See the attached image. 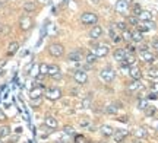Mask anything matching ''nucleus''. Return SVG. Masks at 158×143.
Returning a JSON list of instances; mask_svg holds the SVG:
<instances>
[{
  "instance_id": "f257e3e1",
  "label": "nucleus",
  "mask_w": 158,
  "mask_h": 143,
  "mask_svg": "<svg viewBox=\"0 0 158 143\" xmlns=\"http://www.w3.org/2000/svg\"><path fill=\"white\" fill-rule=\"evenodd\" d=\"M62 97H63L62 91H60L59 88H56V86L48 88V89L45 91V98H47V99H50V101H59Z\"/></svg>"
},
{
  "instance_id": "f03ea898",
  "label": "nucleus",
  "mask_w": 158,
  "mask_h": 143,
  "mask_svg": "<svg viewBox=\"0 0 158 143\" xmlns=\"http://www.w3.org/2000/svg\"><path fill=\"white\" fill-rule=\"evenodd\" d=\"M81 22L84 25H95L98 22V16L95 13H92V12H85L81 16Z\"/></svg>"
},
{
  "instance_id": "7ed1b4c3",
  "label": "nucleus",
  "mask_w": 158,
  "mask_h": 143,
  "mask_svg": "<svg viewBox=\"0 0 158 143\" xmlns=\"http://www.w3.org/2000/svg\"><path fill=\"white\" fill-rule=\"evenodd\" d=\"M100 77H101L106 83H110V82H113L114 77H116V72H114L111 67H106V69H102L100 72Z\"/></svg>"
},
{
  "instance_id": "20e7f679",
  "label": "nucleus",
  "mask_w": 158,
  "mask_h": 143,
  "mask_svg": "<svg viewBox=\"0 0 158 143\" xmlns=\"http://www.w3.org/2000/svg\"><path fill=\"white\" fill-rule=\"evenodd\" d=\"M48 51H50V54L53 56V57H62L63 54H64V47L62 46V44H51L50 47H48Z\"/></svg>"
},
{
  "instance_id": "39448f33",
  "label": "nucleus",
  "mask_w": 158,
  "mask_h": 143,
  "mask_svg": "<svg viewBox=\"0 0 158 143\" xmlns=\"http://www.w3.org/2000/svg\"><path fill=\"white\" fill-rule=\"evenodd\" d=\"M91 53H94L97 57H106L108 53H110V48H108L107 46H102V44H97V46L92 48Z\"/></svg>"
},
{
  "instance_id": "423d86ee",
  "label": "nucleus",
  "mask_w": 158,
  "mask_h": 143,
  "mask_svg": "<svg viewBox=\"0 0 158 143\" xmlns=\"http://www.w3.org/2000/svg\"><path fill=\"white\" fill-rule=\"evenodd\" d=\"M73 79L78 85H85V83L88 82V74H86V72H84V70H76L73 74Z\"/></svg>"
},
{
  "instance_id": "0eeeda50",
  "label": "nucleus",
  "mask_w": 158,
  "mask_h": 143,
  "mask_svg": "<svg viewBox=\"0 0 158 143\" xmlns=\"http://www.w3.org/2000/svg\"><path fill=\"white\" fill-rule=\"evenodd\" d=\"M139 57H141V60L145 62V63H154L155 58H157L149 50H139Z\"/></svg>"
},
{
  "instance_id": "6e6552de",
  "label": "nucleus",
  "mask_w": 158,
  "mask_h": 143,
  "mask_svg": "<svg viewBox=\"0 0 158 143\" xmlns=\"http://www.w3.org/2000/svg\"><path fill=\"white\" fill-rule=\"evenodd\" d=\"M116 10L122 15H126L129 12V2L127 0H117L116 3Z\"/></svg>"
},
{
  "instance_id": "1a4fd4ad",
  "label": "nucleus",
  "mask_w": 158,
  "mask_h": 143,
  "mask_svg": "<svg viewBox=\"0 0 158 143\" xmlns=\"http://www.w3.org/2000/svg\"><path fill=\"white\" fill-rule=\"evenodd\" d=\"M19 26H21L22 31H28V29H31V26H32V19H31V16L25 15V16L21 18V19H19Z\"/></svg>"
},
{
  "instance_id": "9d476101",
  "label": "nucleus",
  "mask_w": 158,
  "mask_h": 143,
  "mask_svg": "<svg viewBox=\"0 0 158 143\" xmlns=\"http://www.w3.org/2000/svg\"><path fill=\"white\" fill-rule=\"evenodd\" d=\"M48 76L53 77V79H60L62 76V72H60V67L57 64H48Z\"/></svg>"
},
{
  "instance_id": "9b49d317",
  "label": "nucleus",
  "mask_w": 158,
  "mask_h": 143,
  "mask_svg": "<svg viewBox=\"0 0 158 143\" xmlns=\"http://www.w3.org/2000/svg\"><path fill=\"white\" fill-rule=\"evenodd\" d=\"M129 76L132 77L133 80H141V76H142V72H141V69L138 67V66H130L129 67Z\"/></svg>"
},
{
  "instance_id": "f8f14e48",
  "label": "nucleus",
  "mask_w": 158,
  "mask_h": 143,
  "mask_svg": "<svg viewBox=\"0 0 158 143\" xmlns=\"http://www.w3.org/2000/svg\"><path fill=\"white\" fill-rule=\"evenodd\" d=\"M44 124L48 127V129H51V130H56L57 127H59V121H57L53 115H47L44 118Z\"/></svg>"
},
{
  "instance_id": "ddd939ff",
  "label": "nucleus",
  "mask_w": 158,
  "mask_h": 143,
  "mask_svg": "<svg viewBox=\"0 0 158 143\" xmlns=\"http://www.w3.org/2000/svg\"><path fill=\"white\" fill-rule=\"evenodd\" d=\"M101 35H102V28L101 26L94 25V26L89 29V38H92V40H98V38H101Z\"/></svg>"
},
{
  "instance_id": "4468645a",
  "label": "nucleus",
  "mask_w": 158,
  "mask_h": 143,
  "mask_svg": "<svg viewBox=\"0 0 158 143\" xmlns=\"http://www.w3.org/2000/svg\"><path fill=\"white\" fill-rule=\"evenodd\" d=\"M142 89H143V85H142L141 80H132L127 85V91L129 92H139Z\"/></svg>"
},
{
  "instance_id": "2eb2a0df",
  "label": "nucleus",
  "mask_w": 158,
  "mask_h": 143,
  "mask_svg": "<svg viewBox=\"0 0 158 143\" xmlns=\"http://www.w3.org/2000/svg\"><path fill=\"white\" fill-rule=\"evenodd\" d=\"M127 134H129V132H127V130H116V132H114V134H113V137H114V140H116L117 143H122Z\"/></svg>"
},
{
  "instance_id": "dca6fc26",
  "label": "nucleus",
  "mask_w": 158,
  "mask_h": 143,
  "mask_svg": "<svg viewBox=\"0 0 158 143\" xmlns=\"http://www.w3.org/2000/svg\"><path fill=\"white\" fill-rule=\"evenodd\" d=\"M155 23L152 21H148V22H143L142 25H138V29L141 31V32H147V31H151V29H155Z\"/></svg>"
},
{
  "instance_id": "f3484780",
  "label": "nucleus",
  "mask_w": 158,
  "mask_h": 143,
  "mask_svg": "<svg viewBox=\"0 0 158 143\" xmlns=\"http://www.w3.org/2000/svg\"><path fill=\"white\" fill-rule=\"evenodd\" d=\"M126 56H127L126 48H118V50H116V51H114V60H117L118 63H120V62H123Z\"/></svg>"
},
{
  "instance_id": "a211bd4d",
  "label": "nucleus",
  "mask_w": 158,
  "mask_h": 143,
  "mask_svg": "<svg viewBox=\"0 0 158 143\" xmlns=\"http://www.w3.org/2000/svg\"><path fill=\"white\" fill-rule=\"evenodd\" d=\"M100 132H101L102 136H106V137H111V136L114 134V132H116V130H114L113 127H110V126H107V124H106V126H101Z\"/></svg>"
},
{
  "instance_id": "6ab92c4d",
  "label": "nucleus",
  "mask_w": 158,
  "mask_h": 143,
  "mask_svg": "<svg viewBox=\"0 0 158 143\" xmlns=\"http://www.w3.org/2000/svg\"><path fill=\"white\" fill-rule=\"evenodd\" d=\"M68 60L69 62H81L82 60V53L79 51V50H75V51L69 53Z\"/></svg>"
},
{
  "instance_id": "aec40b11",
  "label": "nucleus",
  "mask_w": 158,
  "mask_h": 143,
  "mask_svg": "<svg viewBox=\"0 0 158 143\" xmlns=\"http://www.w3.org/2000/svg\"><path fill=\"white\" fill-rule=\"evenodd\" d=\"M138 19L142 21V22H148V21H152V13L149 10H142L139 15H138Z\"/></svg>"
},
{
  "instance_id": "412c9836",
  "label": "nucleus",
  "mask_w": 158,
  "mask_h": 143,
  "mask_svg": "<svg viewBox=\"0 0 158 143\" xmlns=\"http://www.w3.org/2000/svg\"><path fill=\"white\" fill-rule=\"evenodd\" d=\"M41 95H43V89H41V88H34V89H31V92H29L31 101H34V99H41Z\"/></svg>"
},
{
  "instance_id": "4be33fe9",
  "label": "nucleus",
  "mask_w": 158,
  "mask_h": 143,
  "mask_svg": "<svg viewBox=\"0 0 158 143\" xmlns=\"http://www.w3.org/2000/svg\"><path fill=\"white\" fill-rule=\"evenodd\" d=\"M18 50H19V42H16V41H12L10 44H9V47H7V54H9V56H13Z\"/></svg>"
},
{
  "instance_id": "5701e85b",
  "label": "nucleus",
  "mask_w": 158,
  "mask_h": 143,
  "mask_svg": "<svg viewBox=\"0 0 158 143\" xmlns=\"http://www.w3.org/2000/svg\"><path fill=\"white\" fill-rule=\"evenodd\" d=\"M35 9H37V5H35L34 2H25L23 3V10L27 12V13H31V12H34Z\"/></svg>"
},
{
  "instance_id": "b1692460",
  "label": "nucleus",
  "mask_w": 158,
  "mask_h": 143,
  "mask_svg": "<svg viewBox=\"0 0 158 143\" xmlns=\"http://www.w3.org/2000/svg\"><path fill=\"white\" fill-rule=\"evenodd\" d=\"M135 136L138 139H145L148 136V132L143 129V127H138V129L135 130Z\"/></svg>"
},
{
  "instance_id": "393cba45",
  "label": "nucleus",
  "mask_w": 158,
  "mask_h": 143,
  "mask_svg": "<svg viewBox=\"0 0 158 143\" xmlns=\"http://www.w3.org/2000/svg\"><path fill=\"white\" fill-rule=\"evenodd\" d=\"M10 136V127L9 126H0V139Z\"/></svg>"
},
{
  "instance_id": "a878e982",
  "label": "nucleus",
  "mask_w": 158,
  "mask_h": 143,
  "mask_svg": "<svg viewBox=\"0 0 158 143\" xmlns=\"http://www.w3.org/2000/svg\"><path fill=\"white\" fill-rule=\"evenodd\" d=\"M142 40H143V37H142V32L139 29H136V31L132 32V41H135V42H142Z\"/></svg>"
},
{
  "instance_id": "bb28decb",
  "label": "nucleus",
  "mask_w": 158,
  "mask_h": 143,
  "mask_svg": "<svg viewBox=\"0 0 158 143\" xmlns=\"http://www.w3.org/2000/svg\"><path fill=\"white\" fill-rule=\"evenodd\" d=\"M91 102H92V97H91V93H89V97H86L81 102V105H79V108H82V109H85V108H89V105H91Z\"/></svg>"
},
{
  "instance_id": "cd10ccee",
  "label": "nucleus",
  "mask_w": 158,
  "mask_h": 143,
  "mask_svg": "<svg viewBox=\"0 0 158 143\" xmlns=\"http://www.w3.org/2000/svg\"><path fill=\"white\" fill-rule=\"evenodd\" d=\"M148 77H152V79H158V67H149L147 72Z\"/></svg>"
},
{
  "instance_id": "c85d7f7f",
  "label": "nucleus",
  "mask_w": 158,
  "mask_h": 143,
  "mask_svg": "<svg viewBox=\"0 0 158 143\" xmlns=\"http://www.w3.org/2000/svg\"><path fill=\"white\" fill-rule=\"evenodd\" d=\"M97 58H98V57H97L94 53H88V54L85 56V62H86L88 64H92V63H95V62H97Z\"/></svg>"
},
{
  "instance_id": "c756f323",
  "label": "nucleus",
  "mask_w": 158,
  "mask_h": 143,
  "mask_svg": "<svg viewBox=\"0 0 158 143\" xmlns=\"http://www.w3.org/2000/svg\"><path fill=\"white\" fill-rule=\"evenodd\" d=\"M104 111H106V114L113 115V114L117 113V107H116V105H107V107L104 108Z\"/></svg>"
},
{
  "instance_id": "7c9ffc66",
  "label": "nucleus",
  "mask_w": 158,
  "mask_h": 143,
  "mask_svg": "<svg viewBox=\"0 0 158 143\" xmlns=\"http://www.w3.org/2000/svg\"><path fill=\"white\" fill-rule=\"evenodd\" d=\"M47 73H48V64L41 63L40 64V74H41V76H45Z\"/></svg>"
},
{
  "instance_id": "2f4dec72",
  "label": "nucleus",
  "mask_w": 158,
  "mask_h": 143,
  "mask_svg": "<svg viewBox=\"0 0 158 143\" xmlns=\"http://www.w3.org/2000/svg\"><path fill=\"white\" fill-rule=\"evenodd\" d=\"M127 22H129L130 25H135V26H138V25H139V19H138V16L132 15V16L127 18Z\"/></svg>"
},
{
  "instance_id": "473e14b6",
  "label": "nucleus",
  "mask_w": 158,
  "mask_h": 143,
  "mask_svg": "<svg viewBox=\"0 0 158 143\" xmlns=\"http://www.w3.org/2000/svg\"><path fill=\"white\" fill-rule=\"evenodd\" d=\"M155 111H157L155 107H149V105H148L147 108H145V114H147V117H152V115L155 114Z\"/></svg>"
},
{
  "instance_id": "72a5a7b5",
  "label": "nucleus",
  "mask_w": 158,
  "mask_h": 143,
  "mask_svg": "<svg viewBox=\"0 0 158 143\" xmlns=\"http://www.w3.org/2000/svg\"><path fill=\"white\" fill-rule=\"evenodd\" d=\"M148 107V99H139L138 101V108L139 109H145Z\"/></svg>"
},
{
  "instance_id": "f704fd0d",
  "label": "nucleus",
  "mask_w": 158,
  "mask_h": 143,
  "mask_svg": "<svg viewBox=\"0 0 158 143\" xmlns=\"http://www.w3.org/2000/svg\"><path fill=\"white\" fill-rule=\"evenodd\" d=\"M123 37H122V40H124V41H132V32H130V31H127V29H126V31H123Z\"/></svg>"
},
{
  "instance_id": "c9c22d12",
  "label": "nucleus",
  "mask_w": 158,
  "mask_h": 143,
  "mask_svg": "<svg viewBox=\"0 0 158 143\" xmlns=\"http://www.w3.org/2000/svg\"><path fill=\"white\" fill-rule=\"evenodd\" d=\"M38 74H40V64L38 66H34V69L31 72V76H34V77H37Z\"/></svg>"
},
{
  "instance_id": "e433bc0d",
  "label": "nucleus",
  "mask_w": 158,
  "mask_h": 143,
  "mask_svg": "<svg viewBox=\"0 0 158 143\" xmlns=\"http://www.w3.org/2000/svg\"><path fill=\"white\" fill-rule=\"evenodd\" d=\"M141 12H142V9H141V6H139V5H135V6H133V15H135V16H138Z\"/></svg>"
},
{
  "instance_id": "4c0bfd02",
  "label": "nucleus",
  "mask_w": 158,
  "mask_h": 143,
  "mask_svg": "<svg viewBox=\"0 0 158 143\" xmlns=\"http://www.w3.org/2000/svg\"><path fill=\"white\" fill-rule=\"evenodd\" d=\"M151 46H152V48H155L158 51V38H154L152 42H151Z\"/></svg>"
},
{
  "instance_id": "58836bf2",
  "label": "nucleus",
  "mask_w": 158,
  "mask_h": 143,
  "mask_svg": "<svg viewBox=\"0 0 158 143\" xmlns=\"http://www.w3.org/2000/svg\"><path fill=\"white\" fill-rule=\"evenodd\" d=\"M117 28L120 29V31H126V23H124V22H118L117 23Z\"/></svg>"
},
{
  "instance_id": "ea45409f",
  "label": "nucleus",
  "mask_w": 158,
  "mask_h": 143,
  "mask_svg": "<svg viewBox=\"0 0 158 143\" xmlns=\"http://www.w3.org/2000/svg\"><path fill=\"white\" fill-rule=\"evenodd\" d=\"M64 133H66V134H73V129H72L70 126L64 127Z\"/></svg>"
},
{
  "instance_id": "a19ab883",
  "label": "nucleus",
  "mask_w": 158,
  "mask_h": 143,
  "mask_svg": "<svg viewBox=\"0 0 158 143\" xmlns=\"http://www.w3.org/2000/svg\"><path fill=\"white\" fill-rule=\"evenodd\" d=\"M151 92L158 93V83H152V86H151Z\"/></svg>"
},
{
  "instance_id": "79ce46f5",
  "label": "nucleus",
  "mask_w": 158,
  "mask_h": 143,
  "mask_svg": "<svg viewBox=\"0 0 158 143\" xmlns=\"http://www.w3.org/2000/svg\"><path fill=\"white\" fill-rule=\"evenodd\" d=\"M41 5H45V6H48V5H51V0H38Z\"/></svg>"
},
{
  "instance_id": "37998d69",
  "label": "nucleus",
  "mask_w": 158,
  "mask_h": 143,
  "mask_svg": "<svg viewBox=\"0 0 158 143\" xmlns=\"http://www.w3.org/2000/svg\"><path fill=\"white\" fill-rule=\"evenodd\" d=\"M6 120V114L3 113V109H0V121H5Z\"/></svg>"
},
{
  "instance_id": "c03bdc74",
  "label": "nucleus",
  "mask_w": 158,
  "mask_h": 143,
  "mask_svg": "<svg viewBox=\"0 0 158 143\" xmlns=\"http://www.w3.org/2000/svg\"><path fill=\"white\" fill-rule=\"evenodd\" d=\"M16 139H18V137H13V139H10V142H9V143H16Z\"/></svg>"
},
{
  "instance_id": "a18cd8bd",
  "label": "nucleus",
  "mask_w": 158,
  "mask_h": 143,
  "mask_svg": "<svg viewBox=\"0 0 158 143\" xmlns=\"http://www.w3.org/2000/svg\"><path fill=\"white\" fill-rule=\"evenodd\" d=\"M56 143H64V142H62V140H57V142Z\"/></svg>"
},
{
  "instance_id": "49530a36",
  "label": "nucleus",
  "mask_w": 158,
  "mask_h": 143,
  "mask_svg": "<svg viewBox=\"0 0 158 143\" xmlns=\"http://www.w3.org/2000/svg\"><path fill=\"white\" fill-rule=\"evenodd\" d=\"M92 2H94V3H98V0H92Z\"/></svg>"
},
{
  "instance_id": "de8ad7c7",
  "label": "nucleus",
  "mask_w": 158,
  "mask_h": 143,
  "mask_svg": "<svg viewBox=\"0 0 158 143\" xmlns=\"http://www.w3.org/2000/svg\"><path fill=\"white\" fill-rule=\"evenodd\" d=\"M155 60H157V62H158V57H157V58H155Z\"/></svg>"
},
{
  "instance_id": "09e8293b",
  "label": "nucleus",
  "mask_w": 158,
  "mask_h": 143,
  "mask_svg": "<svg viewBox=\"0 0 158 143\" xmlns=\"http://www.w3.org/2000/svg\"><path fill=\"white\" fill-rule=\"evenodd\" d=\"M0 74H2V70H0Z\"/></svg>"
},
{
  "instance_id": "8fccbe9b",
  "label": "nucleus",
  "mask_w": 158,
  "mask_h": 143,
  "mask_svg": "<svg viewBox=\"0 0 158 143\" xmlns=\"http://www.w3.org/2000/svg\"><path fill=\"white\" fill-rule=\"evenodd\" d=\"M25 143H29V142H25Z\"/></svg>"
},
{
  "instance_id": "3c124183",
  "label": "nucleus",
  "mask_w": 158,
  "mask_h": 143,
  "mask_svg": "<svg viewBox=\"0 0 158 143\" xmlns=\"http://www.w3.org/2000/svg\"><path fill=\"white\" fill-rule=\"evenodd\" d=\"M0 143H3V142H0Z\"/></svg>"
}]
</instances>
